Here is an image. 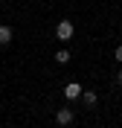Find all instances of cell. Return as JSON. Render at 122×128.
<instances>
[{
	"label": "cell",
	"mask_w": 122,
	"mask_h": 128,
	"mask_svg": "<svg viewBox=\"0 0 122 128\" xmlns=\"http://www.w3.org/2000/svg\"><path fill=\"white\" fill-rule=\"evenodd\" d=\"M73 35H76V26L70 20H58V26H55V38L58 41H70Z\"/></svg>",
	"instance_id": "6da1fadb"
},
{
	"label": "cell",
	"mask_w": 122,
	"mask_h": 128,
	"mask_svg": "<svg viewBox=\"0 0 122 128\" xmlns=\"http://www.w3.org/2000/svg\"><path fill=\"white\" fill-rule=\"evenodd\" d=\"M73 120H76V116H73L70 108H58V111H55V122H58V125H73Z\"/></svg>",
	"instance_id": "7a4b0ae2"
},
{
	"label": "cell",
	"mask_w": 122,
	"mask_h": 128,
	"mask_svg": "<svg viewBox=\"0 0 122 128\" xmlns=\"http://www.w3.org/2000/svg\"><path fill=\"white\" fill-rule=\"evenodd\" d=\"M64 96H67V99H79V96H81V84H79V82H70V84L64 88Z\"/></svg>",
	"instance_id": "3957f363"
},
{
	"label": "cell",
	"mask_w": 122,
	"mask_h": 128,
	"mask_svg": "<svg viewBox=\"0 0 122 128\" xmlns=\"http://www.w3.org/2000/svg\"><path fill=\"white\" fill-rule=\"evenodd\" d=\"M81 102L87 105V108H93V105L99 102V96H96V90H81V96H79Z\"/></svg>",
	"instance_id": "277c9868"
},
{
	"label": "cell",
	"mask_w": 122,
	"mask_h": 128,
	"mask_svg": "<svg viewBox=\"0 0 122 128\" xmlns=\"http://www.w3.org/2000/svg\"><path fill=\"white\" fill-rule=\"evenodd\" d=\"M12 35H15L12 26H0V47H6L9 41H12Z\"/></svg>",
	"instance_id": "5b68a950"
},
{
	"label": "cell",
	"mask_w": 122,
	"mask_h": 128,
	"mask_svg": "<svg viewBox=\"0 0 122 128\" xmlns=\"http://www.w3.org/2000/svg\"><path fill=\"white\" fill-rule=\"evenodd\" d=\"M70 58H73V56H70V50H58V52H55V61H58V64H67Z\"/></svg>",
	"instance_id": "8992f818"
},
{
	"label": "cell",
	"mask_w": 122,
	"mask_h": 128,
	"mask_svg": "<svg viewBox=\"0 0 122 128\" xmlns=\"http://www.w3.org/2000/svg\"><path fill=\"white\" fill-rule=\"evenodd\" d=\"M114 58H116V61H122V44H119V47L114 50Z\"/></svg>",
	"instance_id": "52a82bcc"
},
{
	"label": "cell",
	"mask_w": 122,
	"mask_h": 128,
	"mask_svg": "<svg viewBox=\"0 0 122 128\" xmlns=\"http://www.w3.org/2000/svg\"><path fill=\"white\" fill-rule=\"evenodd\" d=\"M116 82H119V88H122V70H119V73H116Z\"/></svg>",
	"instance_id": "ba28073f"
}]
</instances>
